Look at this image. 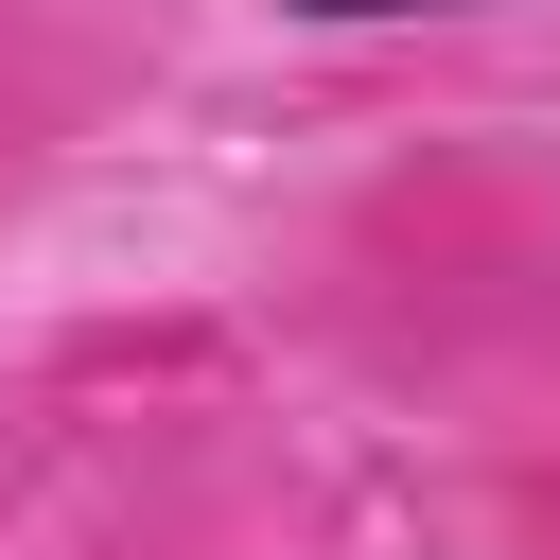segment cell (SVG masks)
Masks as SVG:
<instances>
[{"label": "cell", "mask_w": 560, "mask_h": 560, "mask_svg": "<svg viewBox=\"0 0 560 560\" xmlns=\"http://www.w3.org/2000/svg\"><path fill=\"white\" fill-rule=\"evenodd\" d=\"M262 18H298V35H402V18H472V0H262Z\"/></svg>", "instance_id": "6da1fadb"}]
</instances>
